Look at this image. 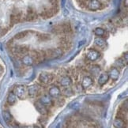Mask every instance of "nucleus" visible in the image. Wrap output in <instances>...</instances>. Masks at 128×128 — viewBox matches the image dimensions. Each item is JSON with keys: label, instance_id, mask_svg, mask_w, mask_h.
Returning <instances> with one entry per match:
<instances>
[{"label": "nucleus", "instance_id": "1a4fd4ad", "mask_svg": "<svg viewBox=\"0 0 128 128\" xmlns=\"http://www.w3.org/2000/svg\"><path fill=\"white\" fill-rule=\"evenodd\" d=\"M35 107L36 108V110L40 113L42 115H45L48 113V110H47V108L46 106L43 104L42 103H40V101H36L35 103Z\"/></svg>", "mask_w": 128, "mask_h": 128}, {"label": "nucleus", "instance_id": "2eb2a0df", "mask_svg": "<svg viewBox=\"0 0 128 128\" xmlns=\"http://www.w3.org/2000/svg\"><path fill=\"white\" fill-rule=\"evenodd\" d=\"M72 83L71 78L69 76H65L62 78V79L60 81V85L63 87H69Z\"/></svg>", "mask_w": 128, "mask_h": 128}, {"label": "nucleus", "instance_id": "f03ea898", "mask_svg": "<svg viewBox=\"0 0 128 128\" xmlns=\"http://www.w3.org/2000/svg\"><path fill=\"white\" fill-rule=\"evenodd\" d=\"M39 80L44 84H49L53 81V75L50 73L42 72L39 76Z\"/></svg>", "mask_w": 128, "mask_h": 128}, {"label": "nucleus", "instance_id": "bb28decb", "mask_svg": "<svg viewBox=\"0 0 128 128\" xmlns=\"http://www.w3.org/2000/svg\"><path fill=\"white\" fill-rule=\"evenodd\" d=\"M3 34V28L0 26V35H2Z\"/></svg>", "mask_w": 128, "mask_h": 128}, {"label": "nucleus", "instance_id": "f257e3e1", "mask_svg": "<svg viewBox=\"0 0 128 128\" xmlns=\"http://www.w3.org/2000/svg\"><path fill=\"white\" fill-rule=\"evenodd\" d=\"M62 51L60 48H52V49H49L48 50L44 56L45 58H50V60H54V58H57L58 57L62 56Z\"/></svg>", "mask_w": 128, "mask_h": 128}, {"label": "nucleus", "instance_id": "6ab92c4d", "mask_svg": "<svg viewBox=\"0 0 128 128\" xmlns=\"http://www.w3.org/2000/svg\"><path fill=\"white\" fill-rule=\"evenodd\" d=\"M16 100H17L16 95L14 94V92H10L7 96V102L9 103V104H10V105L14 104L16 102Z\"/></svg>", "mask_w": 128, "mask_h": 128}, {"label": "nucleus", "instance_id": "dca6fc26", "mask_svg": "<svg viewBox=\"0 0 128 128\" xmlns=\"http://www.w3.org/2000/svg\"><path fill=\"white\" fill-rule=\"evenodd\" d=\"M40 103H42L43 104H44L45 106L47 105H49L52 103V99H51V96H48V95H44L40 97Z\"/></svg>", "mask_w": 128, "mask_h": 128}, {"label": "nucleus", "instance_id": "5701e85b", "mask_svg": "<svg viewBox=\"0 0 128 128\" xmlns=\"http://www.w3.org/2000/svg\"><path fill=\"white\" fill-rule=\"evenodd\" d=\"M94 33L97 36H103L105 34V31L102 28H96L94 30Z\"/></svg>", "mask_w": 128, "mask_h": 128}, {"label": "nucleus", "instance_id": "aec40b11", "mask_svg": "<svg viewBox=\"0 0 128 128\" xmlns=\"http://www.w3.org/2000/svg\"><path fill=\"white\" fill-rule=\"evenodd\" d=\"M2 116H3V119H4L5 122H6V124H10V122L12 121V116L8 111H4L2 112Z\"/></svg>", "mask_w": 128, "mask_h": 128}, {"label": "nucleus", "instance_id": "b1692460", "mask_svg": "<svg viewBox=\"0 0 128 128\" xmlns=\"http://www.w3.org/2000/svg\"><path fill=\"white\" fill-rule=\"evenodd\" d=\"M66 88H67L66 90H65L63 91V94L67 96H71L73 94V92H72V90L69 87H66Z\"/></svg>", "mask_w": 128, "mask_h": 128}, {"label": "nucleus", "instance_id": "6e6552de", "mask_svg": "<svg viewBox=\"0 0 128 128\" xmlns=\"http://www.w3.org/2000/svg\"><path fill=\"white\" fill-rule=\"evenodd\" d=\"M61 91L60 90V88L57 87V86H52V88H50V90L48 91V94L51 97L53 98H56L58 96L60 95Z\"/></svg>", "mask_w": 128, "mask_h": 128}, {"label": "nucleus", "instance_id": "4468645a", "mask_svg": "<svg viewBox=\"0 0 128 128\" xmlns=\"http://www.w3.org/2000/svg\"><path fill=\"white\" fill-rule=\"evenodd\" d=\"M36 18V14L34 11V10L32 8H29L27 10L26 14V19L28 21H33Z\"/></svg>", "mask_w": 128, "mask_h": 128}, {"label": "nucleus", "instance_id": "20e7f679", "mask_svg": "<svg viewBox=\"0 0 128 128\" xmlns=\"http://www.w3.org/2000/svg\"><path fill=\"white\" fill-rule=\"evenodd\" d=\"M88 8L90 10L95 11L102 8V4L99 0H90L88 2Z\"/></svg>", "mask_w": 128, "mask_h": 128}, {"label": "nucleus", "instance_id": "c85d7f7f", "mask_svg": "<svg viewBox=\"0 0 128 128\" xmlns=\"http://www.w3.org/2000/svg\"><path fill=\"white\" fill-rule=\"evenodd\" d=\"M127 0H125V6H126V7H127Z\"/></svg>", "mask_w": 128, "mask_h": 128}, {"label": "nucleus", "instance_id": "4be33fe9", "mask_svg": "<svg viewBox=\"0 0 128 128\" xmlns=\"http://www.w3.org/2000/svg\"><path fill=\"white\" fill-rule=\"evenodd\" d=\"M100 72V68L99 66L95 65V66H91V68H90V73L92 74L97 75Z\"/></svg>", "mask_w": 128, "mask_h": 128}, {"label": "nucleus", "instance_id": "ddd939ff", "mask_svg": "<svg viewBox=\"0 0 128 128\" xmlns=\"http://www.w3.org/2000/svg\"><path fill=\"white\" fill-rule=\"evenodd\" d=\"M28 52V48L24 46H20L14 48V53L18 55H26Z\"/></svg>", "mask_w": 128, "mask_h": 128}, {"label": "nucleus", "instance_id": "39448f33", "mask_svg": "<svg viewBox=\"0 0 128 128\" xmlns=\"http://www.w3.org/2000/svg\"><path fill=\"white\" fill-rule=\"evenodd\" d=\"M100 53L96 50H90L86 53V58L88 61L94 62L100 58Z\"/></svg>", "mask_w": 128, "mask_h": 128}, {"label": "nucleus", "instance_id": "423d86ee", "mask_svg": "<svg viewBox=\"0 0 128 128\" xmlns=\"http://www.w3.org/2000/svg\"><path fill=\"white\" fill-rule=\"evenodd\" d=\"M108 74L109 78H111L112 80L116 81L120 77V71L118 70V69L116 67H113L109 70V73H108Z\"/></svg>", "mask_w": 128, "mask_h": 128}, {"label": "nucleus", "instance_id": "9d476101", "mask_svg": "<svg viewBox=\"0 0 128 128\" xmlns=\"http://www.w3.org/2000/svg\"><path fill=\"white\" fill-rule=\"evenodd\" d=\"M93 83L92 78L91 77H84L82 79V86L83 88H88V87H90Z\"/></svg>", "mask_w": 128, "mask_h": 128}, {"label": "nucleus", "instance_id": "a878e982", "mask_svg": "<svg viewBox=\"0 0 128 128\" xmlns=\"http://www.w3.org/2000/svg\"><path fill=\"white\" fill-rule=\"evenodd\" d=\"M116 64H117V65L119 66L120 67L122 68V66H124V61H122V60H121V58H120V60H117Z\"/></svg>", "mask_w": 128, "mask_h": 128}, {"label": "nucleus", "instance_id": "f3484780", "mask_svg": "<svg viewBox=\"0 0 128 128\" xmlns=\"http://www.w3.org/2000/svg\"><path fill=\"white\" fill-rule=\"evenodd\" d=\"M21 18H22V15L20 13H18V12L14 13V14H12V15L10 17L11 22L13 24H16L21 21Z\"/></svg>", "mask_w": 128, "mask_h": 128}, {"label": "nucleus", "instance_id": "7ed1b4c3", "mask_svg": "<svg viewBox=\"0 0 128 128\" xmlns=\"http://www.w3.org/2000/svg\"><path fill=\"white\" fill-rule=\"evenodd\" d=\"M26 88L23 86H18L14 88V93L19 99H24L26 96Z\"/></svg>", "mask_w": 128, "mask_h": 128}, {"label": "nucleus", "instance_id": "cd10ccee", "mask_svg": "<svg viewBox=\"0 0 128 128\" xmlns=\"http://www.w3.org/2000/svg\"><path fill=\"white\" fill-rule=\"evenodd\" d=\"M2 71H3V69H2V67L0 66V75L2 74Z\"/></svg>", "mask_w": 128, "mask_h": 128}, {"label": "nucleus", "instance_id": "9b49d317", "mask_svg": "<svg viewBox=\"0 0 128 128\" xmlns=\"http://www.w3.org/2000/svg\"><path fill=\"white\" fill-rule=\"evenodd\" d=\"M38 92H39V87L36 85L31 86L28 88V95L30 97L36 96Z\"/></svg>", "mask_w": 128, "mask_h": 128}, {"label": "nucleus", "instance_id": "f8f14e48", "mask_svg": "<svg viewBox=\"0 0 128 128\" xmlns=\"http://www.w3.org/2000/svg\"><path fill=\"white\" fill-rule=\"evenodd\" d=\"M108 79H109V77H108V73H103L98 78V84L100 86H104L108 82Z\"/></svg>", "mask_w": 128, "mask_h": 128}, {"label": "nucleus", "instance_id": "0eeeda50", "mask_svg": "<svg viewBox=\"0 0 128 128\" xmlns=\"http://www.w3.org/2000/svg\"><path fill=\"white\" fill-rule=\"evenodd\" d=\"M22 62V63L24 64V65L29 66L33 65V63H34V62H35V60H34V58H33V57L32 56L26 55V56H23Z\"/></svg>", "mask_w": 128, "mask_h": 128}, {"label": "nucleus", "instance_id": "a211bd4d", "mask_svg": "<svg viewBox=\"0 0 128 128\" xmlns=\"http://www.w3.org/2000/svg\"><path fill=\"white\" fill-rule=\"evenodd\" d=\"M125 122L124 121V120L120 117H118L114 120V122H113V125H114L115 127L116 128H122L124 126Z\"/></svg>", "mask_w": 128, "mask_h": 128}, {"label": "nucleus", "instance_id": "393cba45", "mask_svg": "<svg viewBox=\"0 0 128 128\" xmlns=\"http://www.w3.org/2000/svg\"><path fill=\"white\" fill-rule=\"evenodd\" d=\"M26 35H27V32H22L18 33L17 35L15 36V38L16 39H22V38L26 36Z\"/></svg>", "mask_w": 128, "mask_h": 128}, {"label": "nucleus", "instance_id": "412c9836", "mask_svg": "<svg viewBox=\"0 0 128 128\" xmlns=\"http://www.w3.org/2000/svg\"><path fill=\"white\" fill-rule=\"evenodd\" d=\"M95 44L99 48H104L105 46L106 43H105V40H104V39L98 37V38L95 39Z\"/></svg>", "mask_w": 128, "mask_h": 128}]
</instances>
